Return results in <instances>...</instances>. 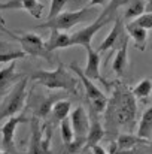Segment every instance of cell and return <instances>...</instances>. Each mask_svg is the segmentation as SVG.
<instances>
[{
	"label": "cell",
	"instance_id": "obj_1",
	"mask_svg": "<svg viewBox=\"0 0 152 154\" xmlns=\"http://www.w3.org/2000/svg\"><path fill=\"white\" fill-rule=\"evenodd\" d=\"M107 111V120L115 124H127L133 123L136 118V99L133 97L131 91L125 88H116L113 99L107 102L106 109Z\"/></svg>",
	"mask_w": 152,
	"mask_h": 154
},
{
	"label": "cell",
	"instance_id": "obj_2",
	"mask_svg": "<svg viewBox=\"0 0 152 154\" xmlns=\"http://www.w3.org/2000/svg\"><path fill=\"white\" fill-rule=\"evenodd\" d=\"M31 79L49 90H66L70 93H76L78 88L76 78L69 70H66L63 63H60L54 70H39L33 73Z\"/></svg>",
	"mask_w": 152,
	"mask_h": 154
},
{
	"label": "cell",
	"instance_id": "obj_3",
	"mask_svg": "<svg viewBox=\"0 0 152 154\" xmlns=\"http://www.w3.org/2000/svg\"><path fill=\"white\" fill-rule=\"evenodd\" d=\"M94 14H97V11L93 6H87V8H82L79 11H66V12H61L51 20H46L43 24H40L37 27L49 29L51 32H63V30L72 29L73 26H76L82 21L90 20Z\"/></svg>",
	"mask_w": 152,
	"mask_h": 154
},
{
	"label": "cell",
	"instance_id": "obj_4",
	"mask_svg": "<svg viewBox=\"0 0 152 154\" xmlns=\"http://www.w3.org/2000/svg\"><path fill=\"white\" fill-rule=\"evenodd\" d=\"M70 126L73 130V142L66 147L64 154H73L81 148V145L85 144L90 130V117L82 106H78L75 108V111L70 112Z\"/></svg>",
	"mask_w": 152,
	"mask_h": 154
},
{
	"label": "cell",
	"instance_id": "obj_5",
	"mask_svg": "<svg viewBox=\"0 0 152 154\" xmlns=\"http://www.w3.org/2000/svg\"><path fill=\"white\" fill-rule=\"evenodd\" d=\"M27 100V78H22L15 88L12 90V93L9 94V97L6 99V102L1 106V112H0V120L1 118H10L13 115H16L18 112L22 111L24 105Z\"/></svg>",
	"mask_w": 152,
	"mask_h": 154
},
{
	"label": "cell",
	"instance_id": "obj_6",
	"mask_svg": "<svg viewBox=\"0 0 152 154\" xmlns=\"http://www.w3.org/2000/svg\"><path fill=\"white\" fill-rule=\"evenodd\" d=\"M70 69L78 75L79 81L82 82V85H84V88H85V93H87V97H88V100L91 103V108L94 109V112H96V114L103 112V111L106 109V105H107V97L104 96V93H101L100 88H99L91 79H88V78L82 73V70H81L75 63L70 64Z\"/></svg>",
	"mask_w": 152,
	"mask_h": 154
},
{
	"label": "cell",
	"instance_id": "obj_7",
	"mask_svg": "<svg viewBox=\"0 0 152 154\" xmlns=\"http://www.w3.org/2000/svg\"><path fill=\"white\" fill-rule=\"evenodd\" d=\"M49 141L51 129L49 126L42 127L37 117L31 120V138H30V148L28 154H49Z\"/></svg>",
	"mask_w": 152,
	"mask_h": 154
},
{
	"label": "cell",
	"instance_id": "obj_8",
	"mask_svg": "<svg viewBox=\"0 0 152 154\" xmlns=\"http://www.w3.org/2000/svg\"><path fill=\"white\" fill-rule=\"evenodd\" d=\"M110 20H112L110 15L101 12L100 15L97 17V20H96L91 26L84 27L82 30H79V32H76V33H73V35L70 36V47H73V45H81V47H84L85 50H87V48H91L93 36L100 30L101 27H104V24H107Z\"/></svg>",
	"mask_w": 152,
	"mask_h": 154
},
{
	"label": "cell",
	"instance_id": "obj_9",
	"mask_svg": "<svg viewBox=\"0 0 152 154\" xmlns=\"http://www.w3.org/2000/svg\"><path fill=\"white\" fill-rule=\"evenodd\" d=\"M19 42L22 45V51L25 54L34 55V57H43L49 60L51 52L46 50V44L43 42V39L34 33H25L19 38Z\"/></svg>",
	"mask_w": 152,
	"mask_h": 154
},
{
	"label": "cell",
	"instance_id": "obj_10",
	"mask_svg": "<svg viewBox=\"0 0 152 154\" xmlns=\"http://www.w3.org/2000/svg\"><path fill=\"white\" fill-rule=\"evenodd\" d=\"M82 73L88 79H97L104 87H109V82L100 75V54L93 48H87V66L82 70Z\"/></svg>",
	"mask_w": 152,
	"mask_h": 154
},
{
	"label": "cell",
	"instance_id": "obj_11",
	"mask_svg": "<svg viewBox=\"0 0 152 154\" xmlns=\"http://www.w3.org/2000/svg\"><path fill=\"white\" fill-rule=\"evenodd\" d=\"M1 9H25L34 18H42L43 5H40L37 0H9L0 5V11Z\"/></svg>",
	"mask_w": 152,
	"mask_h": 154
},
{
	"label": "cell",
	"instance_id": "obj_12",
	"mask_svg": "<svg viewBox=\"0 0 152 154\" xmlns=\"http://www.w3.org/2000/svg\"><path fill=\"white\" fill-rule=\"evenodd\" d=\"M24 117L19 115H13L10 118H7V121L1 126V145L3 148H10L13 144V136H15V130L18 127V124L21 121H24Z\"/></svg>",
	"mask_w": 152,
	"mask_h": 154
},
{
	"label": "cell",
	"instance_id": "obj_13",
	"mask_svg": "<svg viewBox=\"0 0 152 154\" xmlns=\"http://www.w3.org/2000/svg\"><path fill=\"white\" fill-rule=\"evenodd\" d=\"M103 138H104V129H103L101 123L99 121V118L94 115V118L90 120V130H88V135H87L84 145L87 148H91L93 145H97Z\"/></svg>",
	"mask_w": 152,
	"mask_h": 154
},
{
	"label": "cell",
	"instance_id": "obj_14",
	"mask_svg": "<svg viewBox=\"0 0 152 154\" xmlns=\"http://www.w3.org/2000/svg\"><path fill=\"white\" fill-rule=\"evenodd\" d=\"M151 135H152V108H148L139 123V129H137V138L145 139L148 142H151Z\"/></svg>",
	"mask_w": 152,
	"mask_h": 154
},
{
	"label": "cell",
	"instance_id": "obj_15",
	"mask_svg": "<svg viewBox=\"0 0 152 154\" xmlns=\"http://www.w3.org/2000/svg\"><path fill=\"white\" fill-rule=\"evenodd\" d=\"M70 47V36L63 32H51L49 41L46 42V50L52 52L57 48H67Z\"/></svg>",
	"mask_w": 152,
	"mask_h": 154
},
{
	"label": "cell",
	"instance_id": "obj_16",
	"mask_svg": "<svg viewBox=\"0 0 152 154\" xmlns=\"http://www.w3.org/2000/svg\"><path fill=\"white\" fill-rule=\"evenodd\" d=\"M121 32H122V26H121V21L119 20H116V24L113 26V29L110 30V33L104 38V41L101 42V45L99 47V54L100 52H104L107 51L109 48H112V47H115V44L118 42V39L121 38Z\"/></svg>",
	"mask_w": 152,
	"mask_h": 154
},
{
	"label": "cell",
	"instance_id": "obj_17",
	"mask_svg": "<svg viewBox=\"0 0 152 154\" xmlns=\"http://www.w3.org/2000/svg\"><path fill=\"white\" fill-rule=\"evenodd\" d=\"M115 144H116V151H118V150H134V147H137L139 144H149V142L133 135H119Z\"/></svg>",
	"mask_w": 152,
	"mask_h": 154
},
{
	"label": "cell",
	"instance_id": "obj_18",
	"mask_svg": "<svg viewBox=\"0 0 152 154\" xmlns=\"http://www.w3.org/2000/svg\"><path fill=\"white\" fill-rule=\"evenodd\" d=\"M127 48H128V41L124 39L113 60V70L116 72V75H122L127 67Z\"/></svg>",
	"mask_w": 152,
	"mask_h": 154
},
{
	"label": "cell",
	"instance_id": "obj_19",
	"mask_svg": "<svg viewBox=\"0 0 152 154\" xmlns=\"http://www.w3.org/2000/svg\"><path fill=\"white\" fill-rule=\"evenodd\" d=\"M70 108H72L70 100H55L52 108H51V112L54 114V118L57 121H63L69 117Z\"/></svg>",
	"mask_w": 152,
	"mask_h": 154
},
{
	"label": "cell",
	"instance_id": "obj_20",
	"mask_svg": "<svg viewBox=\"0 0 152 154\" xmlns=\"http://www.w3.org/2000/svg\"><path fill=\"white\" fill-rule=\"evenodd\" d=\"M151 90H152V82L149 78H146V79L140 81V82L131 90V94H133L134 99H146V97H149Z\"/></svg>",
	"mask_w": 152,
	"mask_h": 154
},
{
	"label": "cell",
	"instance_id": "obj_21",
	"mask_svg": "<svg viewBox=\"0 0 152 154\" xmlns=\"http://www.w3.org/2000/svg\"><path fill=\"white\" fill-rule=\"evenodd\" d=\"M143 12H145V2L143 0H133L131 3H128V8H127L124 17L127 20L136 18V17H140Z\"/></svg>",
	"mask_w": 152,
	"mask_h": 154
},
{
	"label": "cell",
	"instance_id": "obj_22",
	"mask_svg": "<svg viewBox=\"0 0 152 154\" xmlns=\"http://www.w3.org/2000/svg\"><path fill=\"white\" fill-rule=\"evenodd\" d=\"M60 133H61V139L64 142V145H70L73 142V130L70 126V120L66 118L63 121H60Z\"/></svg>",
	"mask_w": 152,
	"mask_h": 154
},
{
	"label": "cell",
	"instance_id": "obj_23",
	"mask_svg": "<svg viewBox=\"0 0 152 154\" xmlns=\"http://www.w3.org/2000/svg\"><path fill=\"white\" fill-rule=\"evenodd\" d=\"M125 27H127L128 35H130L137 44H142V45H143V44L146 42V30H143V29H140V27H136V26H133L131 23L127 24Z\"/></svg>",
	"mask_w": 152,
	"mask_h": 154
},
{
	"label": "cell",
	"instance_id": "obj_24",
	"mask_svg": "<svg viewBox=\"0 0 152 154\" xmlns=\"http://www.w3.org/2000/svg\"><path fill=\"white\" fill-rule=\"evenodd\" d=\"M133 26H136V27H140V29H143V30H149L152 27V14L151 12H143L140 17H137L133 23H131Z\"/></svg>",
	"mask_w": 152,
	"mask_h": 154
},
{
	"label": "cell",
	"instance_id": "obj_25",
	"mask_svg": "<svg viewBox=\"0 0 152 154\" xmlns=\"http://www.w3.org/2000/svg\"><path fill=\"white\" fill-rule=\"evenodd\" d=\"M13 70H15V61H10V64H9L7 67H4V69L0 70V88L15 76Z\"/></svg>",
	"mask_w": 152,
	"mask_h": 154
},
{
	"label": "cell",
	"instance_id": "obj_26",
	"mask_svg": "<svg viewBox=\"0 0 152 154\" xmlns=\"http://www.w3.org/2000/svg\"><path fill=\"white\" fill-rule=\"evenodd\" d=\"M67 0H51V8H49V14H48V20L57 17L58 14H61V11L66 8Z\"/></svg>",
	"mask_w": 152,
	"mask_h": 154
},
{
	"label": "cell",
	"instance_id": "obj_27",
	"mask_svg": "<svg viewBox=\"0 0 152 154\" xmlns=\"http://www.w3.org/2000/svg\"><path fill=\"white\" fill-rule=\"evenodd\" d=\"M25 55L24 51H7V52H0V63H10V61H16L18 58H22Z\"/></svg>",
	"mask_w": 152,
	"mask_h": 154
},
{
	"label": "cell",
	"instance_id": "obj_28",
	"mask_svg": "<svg viewBox=\"0 0 152 154\" xmlns=\"http://www.w3.org/2000/svg\"><path fill=\"white\" fill-rule=\"evenodd\" d=\"M54 97H49V99H45V100H42V102L39 103V106H37V117H46L48 114L51 112V108H52V105H54V100H52Z\"/></svg>",
	"mask_w": 152,
	"mask_h": 154
},
{
	"label": "cell",
	"instance_id": "obj_29",
	"mask_svg": "<svg viewBox=\"0 0 152 154\" xmlns=\"http://www.w3.org/2000/svg\"><path fill=\"white\" fill-rule=\"evenodd\" d=\"M90 0H67V8L69 11H79L82 8H87Z\"/></svg>",
	"mask_w": 152,
	"mask_h": 154
},
{
	"label": "cell",
	"instance_id": "obj_30",
	"mask_svg": "<svg viewBox=\"0 0 152 154\" xmlns=\"http://www.w3.org/2000/svg\"><path fill=\"white\" fill-rule=\"evenodd\" d=\"M133 0H112L109 5H107V8H106V11H103L104 14H107V15H110L116 8H119V6H122V5H128V3H131Z\"/></svg>",
	"mask_w": 152,
	"mask_h": 154
},
{
	"label": "cell",
	"instance_id": "obj_31",
	"mask_svg": "<svg viewBox=\"0 0 152 154\" xmlns=\"http://www.w3.org/2000/svg\"><path fill=\"white\" fill-rule=\"evenodd\" d=\"M91 151H93V154H107L104 151V148H101L99 144H97V145H93V147H91Z\"/></svg>",
	"mask_w": 152,
	"mask_h": 154
},
{
	"label": "cell",
	"instance_id": "obj_32",
	"mask_svg": "<svg viewBox=\"0 0 152 154\" xmlns=\"http://www.w3.org/2000/svg\"><path fill=\"white\" fill-rule=\"evenodd\" d=\"M107 3V0H90L88 6H96V5H104Z\"/></svg>",
	"mask_w": 152,
	"mask_h": 154
},
{
	"label": "cell",
	"instance_id": "obj_33",
	"mask_svg": "<svg viewBox=\"0 0 152 154\" xmlns=\"http://www.w3.org/2000/svg\"><path fill=\"white\" fill-rule=\"evenodd\" d=\"M113 154H136V151L134 150H118Z\"/></svg>",
	"mask_w": 152,
	"mask_h": 154
},
{
	"label": "cell",
	"instance_id": "obj_34",
	"mask_svg": "<svg viewBox=\"0 0 152 154\" xmlns=\"http://www.w3.org/2000/svg\"><path fill=\"white\" fill-rule=\"evenodd\" d=\"M0 154H7V153H6L4 150H0Z\"/></svg>",
	"mask_w": 152,
	"mask_h": 154
},
{
	"label": "cell",
	"instance_id": "obj_35",
	"mask_svg": "<svg viewBox=\"0 0 152 154\" xmlns=\"http://www.w3.org/2000/svg\"><path fill=\"white\" fill-rule=\"evenodd\" d=\"M143 2H146V3H149V2H151V0H143Z\"/></svg>",
	"mask_w": 152,
	"mask_h": 154
}]
</instances>
